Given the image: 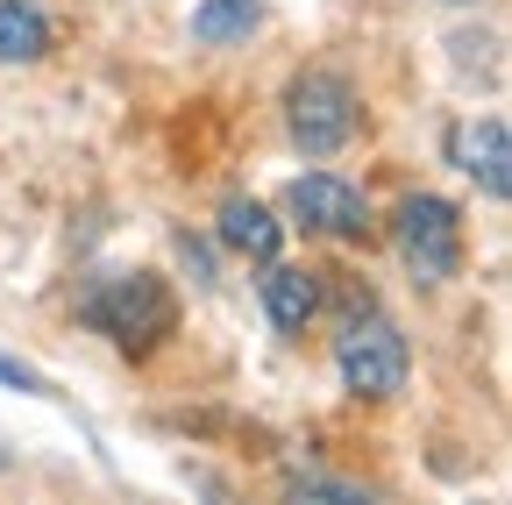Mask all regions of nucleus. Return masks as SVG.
<instances>
[{
  "label": "nucleus",
  "mask_w": 512,
  "mask_h": 505,
  "mask_svg": "<svg viewBox=\"0 0 512 505\" xmlns=\"http://www.w3.org/2000/svg\"><path fill=\"white\" fill-rule=\"evenodd\" d=\"M0 385H22V392H36V385H43V377H36V370H22L15 356H0Z\"/></svg>",
  "instance_id": "nucleus-11"
},
{
  "label": "nucleus",
  "mask_w": 512,
  "mask_h": 505,
  "mask_svg": "<svg viewBox=\"0 0 512 505\" xmlns=\"http://www.w3.org/2000/svg\"><path fill=\"white\" fill-rule=\"evenodd\" d=\"M86 321H93L107 342H121V349H157V342L178 328V306H171L164 278L121 271V278H100V285L86 292Z\"/></svg>",
  "instance_id": "nucleus-1"
},
{
  "label": "nucleus",
  "mask_w": 512,
  "mask_h": 505,
  "mask_svg": "<svg viewBox=\"0 0 512 505\" xmlns=\"http://www.w3.org/2000/svg\"><path fill=\"white\" fill-rule=\"evenodd\" d=\"M256 22H264V8H256V0H200V8H192V36L200 43H242Z\"/></svg>",
  "instance_id": "nucleus-10"
},
{
  "label": "nucleus",
  "mask_w": 512,
  "mask_h": 505,
  "mask_svg": "<svg viewBox=\"0 0 512 505\" xmlns=\"http://www.w3.org/2000/svg\"><path fill=\"white\" fill-rule=\"evenodd\" d=\"M285 129L306 157H335L356 136V86L342 72H299L285 93Z\"/></svg>",
  "instance_id": "nucleus-2"
},
{
  "label": "nucleus",
  "mask_w": 512,
  "mask_h": 505,
  "mask_svg": "<svg viewBox=\"0 0 512 505\" xmlns=\"http://www.w3.org/2000/svg\"><path fill=\"white\" fill-rule=\"evenodd\" d=\"M448 157H456L491 200L512 193V136L498 114H477V121H456V136H448Z\"/></svg>",
  "instance_id": "nucleus-6"
},
{
  "label": "nucleus",
  "mask_w": 512,
  "mask_h": 505,
  "mask_svg": "<svg viewBox=\"0 0 512 505\" xmlns=\"http://www.w3.org/2000/svg\"><path fill=\"white\" fill-rule=\"evenodd\" d=\"M292 214H299L306 228H320V235H335V242L370 235V207H363V193H356L349 178H335V171H306V178L292 185Z\"/></svg>",
  "instance_id": "nucleus-5"
},
{
  "label": "nucleus",
  "mask_w": 512,
  "mask_h": 505,
  "mask_svg": "<svg viewBox=\"0 0 512 505\" xmlns=\"http://www.w3.org/2000/svg\"><path fill=\"white\" fill-rule=\"evenodd\" d=\"M313 306H320L313 271L271 264V278H264V313H271V321H278V328H306V321H313Z\"/></svg>",
  "instance_id": "nucleus-8"
},
{
  "label": "nucleus",
  "mask_w": 512,
  "mask_h": 505,
  "mask_svg": "<svg viewBox=\"0 0 512 505\" xmlns=\"http://www.w3.org/2000/svg\"><path fill=\"white\" fill-rule=\"evenodd\" d=\"M221 242L242 249V257H256V264H271V257H278V221H271V207L228 200V207H221Z\"/></svg>",
  "instance_id": "nucleus-7"
},
{
  "label": "nucleus",
  "mask_w": 512,
  "mask_h": 505,
  "mask_svg": "<svg viewBox=\"0 0 512 505\" xmlns=\"http://www.w3.org/2000/svg\"><path fill=\"white\" fill-rule=\"evenodd\" d=\"M50 50V22L36 0H0V65H29Z\"/></svg>",
  "instance_id": "nucleus-9"
},
{
  "label": "nucleus",
  "mask_w": 512,
  "mask_h": 505,
  "mask_svg": "<svg viewBox=\"0 0 512 505\" xmlns=\"http://www.w3.org/2000/svg\"><path fill=\"white\" fill-rule=\"evenodd\" d=\"M399 257H406V271L420 285L456 278V264H463V221H456V207L434 200V193L406 200L399 207Z\"/></svg>",
  "instance_id": "nucleus-4"
},
{
  "label": "nucleus",
  "mask_w": 512,
  "mask_h": 505,
  "mask_svg": "<svg viewBox=\"0 0 512 505\" xmlns=\"http://www.w3.org/2000/svg\"><path fill=\"white\" fill-rule=\"evenodd\" d=\"M335 370L356 399H392L406 385V335L384 321V313H356L335 342Z\"/></svg>",
  "instance_id": "nucleus-3"
}]
</instances>
